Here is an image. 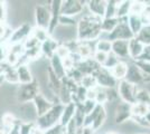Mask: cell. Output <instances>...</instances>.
Here are the masks:
<instances>
[{"instance_id": "obj_7", "label": "cell", "mask_w": 150, "mask_h": 134, "mask_svg": "<svg viewBox=\"0 0 150 134\" xmlns=\"http://www.w3.org/2000/svg\"><path fill=\"white\" fill-rule=\"evenodd\" d=\"M33 27L28 22H24L19 25L16 29H13V32L8 37V44L16 45V44H24L27 39L30 37Z\"/></svg>"}, {"instance_id": "obj_40", "label": "cell", "mask_w": 150, "mask_h": 134, "mask_svg": "<svg viewBox=\"0 0 150 134\" xmlns=\"http://www.w3.org/2000/svg\"><path fill=\"white\" fill-rule=\"evenodd\" d=\"M80 85H82L83 87H85L86 89H93L98 86L96 81H95V78L92 75H88V76L83 77V79H82Z\"/></svg>"}, {"instance_id": "obj_31", "label": "cell", "mask_w": 150, "mask_h": 134, "mask_svg": "<svg viewBox=\"0 0 150 134\" xmlns=\"http://www.w3.org/2000/svg\"><path fill=\"white\" fill-rule=\"evenodd\" d=\"M150 111V107L148 105H144L141 103H134L131 105V113L132 116H146V114Z\"/></svg>"}, {"instance_id": "obj_26", "label": "cell", "mask_w": 150, "mask_h": 134, "mask_svg": "<svg viewBox=\"0 0 150 134\" xmlns=\"http://www.w3.org/2000/svg\"><path fill=\"white\" fill-rule=\"evenodd\" d=\"M130 6H131V1H130V0L120 1L119 5H118V8H117L115 17H117V18L128 17V16L130 15Z\"/></svg>"}, {"instance_id": "obj_15", "label": "cell", "mask_w": 150, "mask_h": 134, "mask_svg": "<svg viewBox=\"0 0 150 134\" xmlns=\"http://www.w3.org/2000/svg\"><path fill=\"white\" fill-rule=\"evenodd\" d=\"M86 4H88V10H90L91 15H93L95 17H99L101 19L104 18L106 1H104V0H90V1H86Z\"/></svg>"}, {"instance_id": "obj_27", "label": "cell", "mask_w": 150, "mask_h": 134, "mask_svg": "<svg viewBox=\"0 0 150 134\" xmlns=\"http://www.w3.org/2000/svg\"><path fill=\"white\" fill-rule=\"evenodd\" d=\"M134 38L140 41L144 47L150 46V26H144L137 36H134Z\"/></svg>"}, {"instance_id": "obj_14", "label": "cell", "mask_w": 150, "mask_h": 134, "mask_svg": "<svg viewBox=\"0 0 150 134\" xmlns=\"http://www.w3.org/2000/svg\"><path fill=\"white\" fill-rule=\"evenodd\" d=\"M50 67L52 72L56 75L57 78H59L61 81L66 77V69H65L64 64H63V59L58 57L56 54H54L50 58Z\"/></svg>"}, {"instance_id": "obj_3", "label": "cell", "mask_w": 150, "mask_h": 134, "mask_svg": "<svg viewBox=\"0 0 150 134\" xmlns=\"http://www.w3.org/2000/svg\"><path fill=\"white\" fill-rule=\"evenodd\" d=\"M39 94L38 83L34 79L29 84H20L15 92V101L17 104L33 102L34 98Z\"/></svg>"}, {"instance_id": "obj_33", "label": "cell", "mask_w": 150, "mask_h": 134, "mask_svg": "<svg viewBox=\"0 0 150 134\" xmlns=\"http://www.w3.org/2000/svg\"><path fill=\"white\" fill-rule=\"evenodd\" d=\"M120 1L117 0H110L106 1V8H105V13H104V18H117L115 13H117V8L119 5Z\"/></svg>"}, {"instance_id": "obj_51", "label": "cell", "mask_w": 150, "mask_h": 134, "mask_svg": "<svg viewBox=\"0 0 150 134\" xmlns=\"http://www.w3.org/2000/svg\"><path fill=\"white\" fill-rule=\"evenodd\" d=\"M10 128H6V126H4L2 124H0V134H8L9 133V131H10Z\"/></svg>"}, {"instance_id": "obj_54", "label": "cell", "mask_w": 150, "mask_h": 134, "mask_svg": "<svg viewBox=\"0 0 150 134\" xmlns=\"http://www.w3.org/2000/svg\"><path fill=\"white\" fill-rule=\"evenodd\" d=\"M108 134H117V133H114V132H110V133H108Z\"/></svg>"}, {"instance_id": "obj_52", "label": "cell", "mask_w": 150, "mask_h": 134, "mask_svg": "<svg viewBox=\"0 0 150 134\" xmlns=\"http://www.w3.org/2000/svg\"><path fill=\"white\" fill-rule=\"evenodd\" d=\"M144 119H146V121L148 122V124H149V128H150V111L146 114V116H144Z\"/></svg>"}, {"instance_id": "obj_44", "label": "cell", "mask_w": 150, "mask_h": 134, "mask_svg": "<svg viewBox=\"0 0 150 134\" xmlns=\"http://www.w3.org/2000/svg\"><path fill=\"white\" fill-rule=\"evenodd\" d=\"M55 54H56L57 56L59 58H62V59H64V58H67L69 56V51L66 48V46L64 44H59L58 45V47H57L56 51H55Z\"/></svg>"}, {"instance_id": "obj_20", "label": "cell", "mask_w": 150, "mask_h": 134, "mask_svg": "<svg viewBox=\"0 0 150 134\" xmlns=\"http://www.w3.org/2000/svg\"><path fill=\"white\" fill-rule=\"evenodd\" d=\"M144 46L134 37L129 40V58H132V60L139 59V57L144 54Z\"/></svg>"}, {"instance_id": "obj_30", "label": "cell", "mask_w": 150, "mask_h": 134, "mask_svg": "<svg viewBox=\"0 0 150 134\" xmlns=\"http://www.w3.org/2000/svg\"><path fill=\"white\" fill-rule=\"evenodd\" d=\"M133 64L137 66L139 70L142 73L147 82H150V63L147 60H133Z\"/></svg>"}, {"instance_id": "obj_42", "label": "cell", "mask_w": 150, "mask_h": 134, "mask_svg": "<svg viewBox=\"0 0 150 134\" xmlns=\"http://www.w3.org/2000/svg\"><path fill=\"white\" fill-rule=\"evenodd\" d=\"M96 105H98V104L95 103V101L86 100V101H84V102L82 103V109H83V111H84L85 115H88L96 107Z\"/></svg>"}, {"instance_id": "obj_34", "label": "cell", "mask_w": 150, "mask_h": 134, "mask_svg": "<svg viewBox=\"0 0 150 134\" xmlns=\"http://www.w3.org/2000/svg\"><path fill=\"white\" fill-rule=\"evenodd\" d=\"M85 113L82 109V104H76V109H75V114H74V121L77 125L79 128H83V124H84V120H85Z\"/></svg>"}, {"instance_id": "obj_2", "label": "cell", "mask_w": 150, "mask_h": 134, "mask_svg": "<svg viewBox=\"0 0 150 134\" xmlns=\"http://www.w3.org/2000/svg\"><path fill=\"white\" fill-rule=\"evenodd\" d=\"M63 109H64V105L61 104V103L54 104L50 111H47L45 114L38 116L35 124L39 128H42L43 131H46V130L59 124Z\"/></svg>"}, {"instance_id": "obj_35", "label": "cell", "mask_w": 150, "mask_h": 134, "mask_svg": "<svg viewBox=\"0 0 150 134\" xmlns=\"http://www.w3.org/2000/svg\"><path fill=\"white\" fill-rule=\"evenodd\" d=\"M33 38H35L37 40L39 44H42L43 41H45L46 39L50 37V35H48V32L47 30H45V29H42V28H38V27H35V28H33V32H31V35H30Z\"/></svg>"}, {"instance_id": "obj_13", "label": "cell", "mask_w": 150, "mask_h": 134, "mask_svg": "<svg viewBox=\"0 0 150 134\" xmlns=\"http://www.w3.org/2000/svg\"><path fill=\"white\" fill-rule=\"evenodd\" d=\"M125 81L133 84L136 86H139L140 84H144L147 82L144 76L142 75V73L139 70V68L133 63L128 64V72H127V76H125Z\"/></svg>"}, {"instance_id": "obj_55", "label": "cell", "mask_w": 150, "mask_h": 134, "mask_svg": "<svg viewBox=\"0 0 150 134\" xmlns=\"http://www.w3.org/2000/svg\"><path fill=\"white\" fill-rule=\"evenodd\" d=\"M0 65H1V62H0Z\"/></svg>"}, {"instance_id": "obj_4", "label": "cell", "mask_w": 150, "mask_h": 134, "mask_svg": "<svg viewBox=\"0 0 150 134\" xmlns=\"http://www.w3.org/2000/svg\"><path fill=\"white\" fill-rule=\"evenodd\" d=\"M13 113L20 123H35L38 117L33 102L17 104L16 109Z\"/></svg>"}, {"instance_id": "obj_39", "label": "cell", "mask_w": 150, "mask_h": 134, "mask_svg": "<svg viewBox=\"0 0 150 134\" xmlns=\"http://www.w3.org/2000/svg\"><path fill=\"white\" fill-rule=\"evenodd\" d=\"M120 62V59L114 54H112V53H110L109 55H108V57H106V60H105V63L102 65V67L103 68H105V69L108 70H110L111 68H113L115 65L118 64Z\"/></svg>"}, {"instance_id": "obj_22", "label": "cell", "mask_w": 150, "mask_h": 134, "mask_svg": "<svg viewBox=\"0 0 150 134\" xmlns=\"http://www.w3.org/2000/svg\"><path fill=\"white\" fill-rule=\"evenodd\" d=\"M75 109H76V104H74V103L71 102L69 104H66V105H64L62 116H61V120H59V124L62 126H65L74 117Z\"/></svg>"}, {"instance_id": "obj_43", "label": "cell", "mask_w": 150, "mask_h": 134, "mask_svg": "<svg viewBox=\"0 0 150 134\" xmlns=\"http://www.w3.org/2000/svg\"><path fill=\"white\" fill-rule=\"evenodd\" d=\"M64 128H65V132H66V134H77L79 132H80V128H77V125H76V123H75L74 119H72V120H71Z\"/></svg>"}, {"instance_id": "obj_36", "label": "cell", "mask_w": 150, "mask_h": 134, "mask_svg": "<svg viewBox=\"0 0 150 134\" xmlns=\"http://www.w3.org/2000/svg\"><path fill=\"white\" fill-rule=\"evenodd\" d=\"M105 120H106V111L105 109L103 107V109H101V112L99 113V115L96 116V119L94 120V122L92 123V125H91V128H93L94 131L96 132L99 128H101V126L105 123Z\"/></svg>"}, {"instance_id": "obj_12", "label": "cell", "mask_w": 150, "mask_h": 134, "mask_svg": "<svg viewBox=\"0 0 150 134\" xmlns=\"http://www.w3.org/2000/svg\"><path fill=\"white\" fill-rule=\"evenodd\" d=\"M131 104L121 102L118 104L115 112H114V122L117 124H123L127 121L131 120Z\"/></svg>"}, {"instance_id": "obj_48", "label": "cell", "mask_w": 150, "mask_h": 134, "mask_svg": "<svg viewBox=\"0 0 150 134\" xmlns=\"http://www.w3.org/2000/svg\"><path fill=\"white\" fill-rule=\"evenodd\" d=\"M80 134H95V131L91 126H83L80 130Z\"/></svg>"}, {"instance_id": "obj_49", "label": "cell", "mask_w": 150, "mask_h": 134, "mask_svg": "<svg viewBox=\"0 0 150 134\" xmlns=\"http://www.w3.org/2000/svg\"><path fill=\"white\" fill-rule=\"evenodd\" d=\"M7 54H8V49L5 48V46L0 44V62H4L5 58H6Z\"/></svg>"}, {"instance_id": "obj_46", "label": "cell", "mask_w": 150, "mask_h": 134, "mask_svg": "<svg viewBox=\"0 0 150 134\" xmlns=\"http://www.w3.org/2000/svg\"><path fill=\"white\" fill-rule=\"evenodd\" d=\"M44 134H66V132H65V128L64 126H62L61 124H57L55 126L44 131Z\"/></svg>"}, {"instance_id": "obj_5", "label": "cell", "mask_w": 150, "mask_h": 134, "mask_svg": "<svg viewBox=\"0 0 150 134\" xmlns=\"http://www.w3.org/2000/svg\"><path fill=\"white\" fill-rule=\"evenodd\" d=\"M134 36L131 32L130 28L128 27V17L119 18V25L117 26L112 32L106 35V39L109 41H114V40H131Z\"/></svg>"}, {"instance_id": "obj_25", "label": "cell", "mask_w": 150, "mask_h": 134, "mask_svg": "<svg viewBox=\"0 0 150 134\" xmlns=\"http://www.w3.org/2000/svg\"><path fill=\"white\" fill-rule=\"evenodd\" d=\"M2 75L5 78V82H7L9 85H18V77H17L16 67H13V66L9 65L5 69Z\"/></svg>"}, {"instance_id": "obj_38", "label": "cell", "mask_w": 150, "mask_h": 134, "mask_svg": "<svg viewBox=\"0 0 150 134\" xmlns=\"http://www.w3.org/2000/svg\"><path fill=\"white\" fill-rule=\"evenodd\" d=\"M108 102V97H106V92L104 88L96 86L95 87V103L103 105Z\"/></svg>"}, {"instance_id": "obj_18", "label": "cell", "mask_w": 150, "mask_h": 134, "mask_svg": "<svg viewBox=\"0 0 150 134\" xmlns=\"http://www.w3.org/2000/svg\"><path fill=\"white\" fill-rule=\"evenodd\" d=\"M34 106H35V109H36V112H37V115L38 116H40V115L45 114L47 111H50L52 109V106L54 105L53 103L48 101L45 96H43L40 93L38 94L35 98H34Z\"/></svg>"}, {"instance_id": "obj_37", "label": "cell", "mask_w": 150, "mask_h": 134, "mask_svg": "<svg viewBox=\"0 0 150 134\" xmlns=\"http://www.w3.org/2000/svg\"><path fill=\"white\" fill-rule=\"evenodd\" d=\"M146 10V4L144 1H131L130 6V15H142Z\"/></svg>"}, {"instance_id": "obj_1", "label": "cell", "mask_w": 150, "mask_h": 134, "mask_svg": "<svg viewBox=\"0 0 150 134\" xmlns=\"http://www.w3.org/2000/svg\"><path fill=\"white\" fill-rule=\"evenodd\" d=\"M101 21L102 19L93 15L84 16L80 21H77V41H93L101 38Z\"/></svg>"}, {"instance_id": "obj_28", "label": "cell", "mask_w": 150, "mask_h": 134, "mask_svg": "<svg viewBox=\"0 0 150 134\" xmlns=\"http://www.w3.org/2000/svg\"><path fill=\"white\" fill-rule=\"evenodd\" d=\"M20 122L17 120V117L15 116L13 112H5L1 116V124L6 128H13V125L18 124Z\"/></svg>"}, {"instance_id": "obj_41", "label": "cell", "mask_w": 150, "mask_h": 134, "mask_svg": "<svg viewBox=\"0 0 150 134\" xmlns=\"http://www.w3.org/2000/svg\"><path fill=\"white\" fill-rule=\"evenodd\" d=\"M77 24V21L74 19V17H67V16H63L61 15L58 18V26L63 27H73Z\"/></svg>"}, {"instance_id": "obj_29", "label": "cell", "mask_w": 150, "mask_h": 134, "mask_svg": "<svg viewBox=\"0 0 150 134\" xmlns=\"http://www.w3.org/2000/svg\"><path fill=\"white\" fill-rule=\"evenodd\" d=\"M136 103H141L150 107V92L147 88H138L136 94Z\"/></svg>"}, {"instance_id": "obj_8", "label": "cell", "mask_w": 150, "mask_h": 134, "mask_svg": "<svg viewBox=\"0 0 150 134\" xmlns=\"http://www.w3.org/2000/svg\"><path fill=\"white\" fill-rule=\"evenodd\" d=\"M50 5H36L34 9V17L36 27L47 30L50 21Z\"/></svg>"}, {"instance_id": "obj_10", "label": "cell", "mask_w": 150, "mask_h": 134, "mask_svg": "<svg viewBox=\"0 0 150 134\" xmlns=\"http://www.w3.org/2000/svg\"><path fill=\"white\" fill-rule=\"evenodd\" d=\"M85 4H86V1H80V0H65V1H62L61 15L67 16V17H74V16L83 11Z\"/></svg>"}, {"instance_id": "obj_50", "label": "cell", "mask_w": 150, "mask_h": 134, "mask_svg": "<svg viewBox=\"0 0 150 134\" xmlns=\"http://www.w3.org/2000/svg\"><path fill=\"white\" fill-rule=\"evenodd\" d=\"M29 134H44V131H43L42 128H38L36 124H34V125H33V128H31L30 133H29Z\"/></svg>"}, {"instance_id": "obj_11", "label": "cell", "mask_w": 150, "mask_h": 134, "mask_svg": "<svg viewBox=\"0 0 150 134\" xmlns=\"http://www.w3.org/2000/svg\"><path fill=\"white\" fill-rule=\"evenodd\" d=\"M61 6H62V0H53L50 1V21L47 32L50 35V37L54 34L55 29L58 27V18L61 16Z\"/></svg>"}, {"instance_id": "obj_45", "label": "cell", "mask_w": 150, "mask_h": 134, "mask_svg": "<svg viewBox=\"0 0 150 134\" xmlns=\"http://www.w3.org/2000/svg\"><path fill=\"white\" fill-rule=\"evenodd\" d=\"M106 97H108V102L114 103L119 100V95H118V91L117 88H109L105 89Z\"/></svg>"}, {"instance_id": "obj_47", "label": "cell", "mask_w": 150, "mask_h": 134, "mask_svg": "<svg viewBox=\"0 0 150 134\" xmlns=\"http://www.w3.org/2000/svg\"><path fill=\"white\" fill-rule=\"evenodd\" d=\"M108 55H109V54H104V53H100V51H94L93 59L98 64L100 65V66H102V65L105 63Z\"/></svg>"}, {"instance_id": "obj_24", "label": "cell", "mask_w": 150, "mask_h": 134, "mask_svg": "<svg viewBox=\"0 0 150 134\" xmlns=\"http://www.w3.org/2000/svg\"><path fill=\"white\" fill-rule=\"evenodd\" d=\"M119 25V18H103L101 21V32L110 34L113 29Z\"/></svg>"}, {"instance_id": "obj_9", "label": "cell", "mask_w": 150, "mask_h": 134, "mask_svg": "<svg viewBox=\"0 0 150 134\" xmlns=\"http://www.w3.org/2000/svg\"><path fill=\"white\" fill-rule=\"evenodd\" d=\"M92 76L95 78L98 86L104 89L115 88L117 85H118V82L113 78V76L111 75V73H110V70L103 68L102 66L94 73Z\"/></svg>"}, {"instance_id": "obj_53", "label": "cell", "mask_w": 150, "mask_h": 134, "mask_svg": "<svg viewBox=\"0 0 150 134\" xmlns=\"http://www.w3.org/2000/svg\"><path fill=\"white\" fill-rule=\"evenodd\" d=\"M5 83V78H4V75H0V88L2 86V84Z\"/></svg>"}, {"instance_id": "obj_23", "label": "cell", "mask_w": 150, "mask_h": 134, "mask_svg": "<svg viewBox=\"0 0 150 134\" xmlns=\"http://www.w3.org/2000/svg\"><path fill=\"white\" fill-rule=\"evenodd\" d=\"M128 27L130 28L131 32L133 34V36H137L138 32H140L144 27V24L141 21L140 16L137 15H129L128 16Z\"/></svg>"}, {"instance_id": "obj_19", "label": "cell", "mask_w": 150, "mask_h": 134, "mask_svg": "<svg viewBox=\"0 0 150 134\" xmlns=\"http://www.w3.org/2000/svg\"><path fill=\"white\" fill-rule=\"evenodd\" d=\"M58 45H59V43H57L53 37H48L45 41L40 44V54L47 59H50L55 54Z\"/></svg>"}, {"instance_id": "obj_16", "label": "cell", "mask_w": 150, "mask_h": 134, "mask_svg": "<svg viewBox=\"0 0 150 134\" xmlns=\"http://www.w3.org/2000/svg\"><path fill=\"white\" fill-rule=\"evenodd\" d=\"M18 85L20 84H29L34 81V74L28 65H18L16 66Z\"/></svg>"}, {"instance_id": "obj_32", "label": "cell", "mask_w": 150, "mask_h": 134, "mask_svg": "<svg viewBox=\"0 0 150 134\" xmlns=\"http://www.w3.org/2000/svg\"><path fill=\"white\" fill-rule=\"evenodd\" d=\"M112 49V43L108 39H98L95 44V51H100L104 54H110Z\"/></svg>"}, {"instance_id": "obj_17", "label": "cell", "mask_w": 150, "mask_h": 134, "mask_svg": "<svg viewBox=\"0 0 150 134\" xmlns=\"http://www.w3.org/2000/svg\"><path fill=\"white\" fill-rule=\"evenodd\" d=\"M111 53L119 58H129V41L127 40H114L112 41Z\"/></svg>"}, {"instance_id": "obj_6", "label": "cell", "mask_w": 150, "mask_h": 134, "mask_svg": "<svg viewBox=\"0 0 150 134\" xmlns=\"http://www.w3.org/2000/svg\"><path fill=\"white\" fill-rule=\"evenodd\" d=\"M138 88L139 86H136L125 79L118 82V85H117L118 95L122 100V102L131 104V105L136 103V94H137Z\"/></svg>"}, {"instance_id": "obj_21", "label": "cell", "mask_w": 150, "mask_h": 134, "mask_svg": "<svg viewBox=\"0 0 150 134\" xmlns=\"http://www.w3.org/2000/svg\"><path fill=\"white\" fill-rule=\"evenodd\" d=\"M127 72H128V63H125L123 60H120L113 68L110 69L111 75H112L113 78L117 82H120V81L125 79V76H127Z\"/></svg>"}]
</instances>
